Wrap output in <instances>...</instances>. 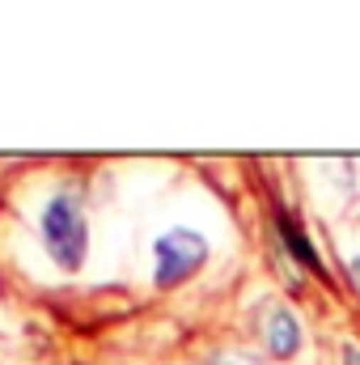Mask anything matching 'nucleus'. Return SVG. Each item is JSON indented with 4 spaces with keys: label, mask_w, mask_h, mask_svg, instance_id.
Returning a JSON list of instances; mask_svg holds the SVG:
<instances>
[{
    "label": "nucleus",
    "mask_w": 360,
    "mask_h": 365,
    "mask_svg": "<svg viewBox=\"0 0 360 365\" xmlns=\"http://www.w3.org/2000/svg\"><path fill=\"white\" fill-rule=\"evenodd\" d=\"M85 238H90V234H85V212H81V204H77L68 191L51 195L47 208H43V242H47L51 259H55L60 268L77 272L81 259H85Z\"/></svg>",
    "instance_id": "f257e3e1"
},
{
    "label": "nucleus",
    "mask_w": 360,
    "mask_h": 365,
    "mask_svg": "<svg viewBox=\"0 0 360 365\" xmlns=\"http://www.w3.org/2000/svg\"><path fill=\"white\" fill-rule=\"evenodd\" d=\"M203 259H208V242H203V234H195V230H166L157 242H153V280L162 284V289H170V284H182L191 272H199L203 268Z\"/></svg>",
    "instance_id": "f03ea898"
},
{
    "label": "nucleus",
    "mask_w": 360,
    "mask_h": 365,
    "mask_svg": "<svg viewBox=\"0 0 360 365\" xmlns=\"http://www.w3.org/2000/svg\"><path fill=\"white\" fill-rule=\"evenodd\" d=\"M263 344H268V353L275 361L297 357V349H301V327H297V319H292L284 306H268V314H263Z\"/></svg>",
    "instance_id": "7ed1b4c3"
},
{
    "label": "nucleus",
    "mask_w": 360,
    "mask_h": 365,
    "mask_svg": "<svg viewBox=\"0 0 360 365\" xmlns=\"http://www.w3.org/2000/svg\"><path fill=\"white\" fill-rule=\"evenodd\" d=\"M275 225H280V238H284V247H288V255H297L305 268H314V276H327V268H322V259H318V251H314V242L297 230V221L292 217H275Z\"/></svg>",
    "instance_id": "20e7f679"
},
{
    "label": "nucleus",
    "mask_w": 360,
    "mask_h": 365,
    "mask_svg": "<svg viewBox=\"0 0 360 365\" xmlns=\"http://www.w3.org/2000/svg\"><path fill=\"white\" fill-rule=\"evenodd\" d=\"M203 365H263V361H255L246 353H216V357H208Z\"/></svg>",
    "instance_id": "39448f33"
},
{
    "label": "nucleus",
    "mask_w": 360,
    "mask_h": 365,
    "mask_svg": "<svg viewBox=\"0 0 360 365\" xmlns=\"http://www.w3.org/2000/svg\"><path fill=\"white\" fill-rule=\"evenodd\" d=\"M344 365H360V344H356V340H348V344H344Z\"/></svg>",
    "instance_id": "423d86ee"
},
{
    "label": "nucleus",
    "mask_w": 360,
    "mask_h": 365,
    "mask_svg": "<svg viewBox=\"0 0 360 365\" xmlns=\"http://www.w3.org/2000/svg\"><path fill=\"white\" fill-rule=\"evenodd\" d=\"M352 280H356V284H360V255H356V259H352Z\"/></svg>",
    "instance_id": "0eeeda50"
}]
</instances>
